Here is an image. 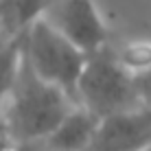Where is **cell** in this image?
<instances>
[{
	"label": "cell",
	"mask_w": 151,
	"mask_h": 151,
	"mask_svg": "<svg viewBox=\"0 0 151 151\" xmlns=\"http://www.w3.org/2000/svg\"><path fill=\"white\" fill-rule=\"evenodd\" d=\"M151 145V107L136 105L99 121L88 151H142Z\"/></svg>",
	"instance_id": "cell-5"
},
{
	"label": "cell",
	"mask_w": 151,
	"mask_h": 151,
	"mask_svg": "<svg viewBox=\"0 0 151 151\" xmlns=\"http://www.w3.org/2000/svg\"><path fill=\"white\" fill-rule=\"evenodd\" d=\"M22 50L42 79L50 81L77 103V83L88 57L86 50L55 29L44 15L35 18L22 31Z\"/></svg>",
	"instance_id": "cell-2"
},
{
	"label": "cell",
	"mask_w": 151,
	"mask_h": 151,
	"mask_svg": "<svg viewBox=\"0 0 151 151\" xmlns=\"http://www.w3.org/2000/svg\"><path fill=\"white\" fill-rule=\"evenodd\" d=\"M42 15L86 53L107 44V27L94 0H48Z\"/></svg>",
	"instance_id": "cell-4"
},
{
	"label": "cell",
	"mask_w": 151,
	"mask_h": 151,
	"mask_svg": "<svg viewBox=\"0 0 151 151\" xmlns=\"http://www.w3.org/2000/svg\"><path fill=\"white\" fill-rule=\"evenodd\" d=\"M99 121L101 118L94 112L75 103L61 123L42 140V147L46 151H88Z\"/></svg>",
	"instance_id": "cell-6"
},
{
	"label": "cell",
	"mask_w": 151,
	"mask_h": 151,
	"mask_svg": "<svg viewBox=\"0 0 151 151\" xmlns=\"http://www.w3.org/2000/svg\"><path fill=\"white\" fill-rule=\"evenodd\" d=\"M116 53L129 70L145 68V66L151 64V42H134V44L123 46Z\"/></svg>",
	"instance_id": "cell-9"
},
{
	"label": "cell",
	"mask_w": 151,
	"mask_h": 151,
	"mask_svg": "<svg viewBox=\"0 0 151 151\" xmlns=\"http://www.w3.org/2000/svg\"><path fill=\"white\" fill-rule=\"evenodd\" d=\"M20 55H22V31L13 33L4 44H0V116L18 72Z\"/></svg>",
	"instance_id": "cell-7"
},
{
	"label": "cell",
	"mask_w": 151,
	"mask_h": 151,
	"mask_svg": "<svg viewBox=\"0 0 151 151\" xmlns=\"http://www.w3.org/2000/svg\"><path fill=\"white\" fill-rule=\"evenodd\" d=\"M77 103L99 118L140 105L132 70L107 44L88 53L77 83Z\"/></svg>",
	"instance_id": "cell-3"
},
{
	"label": "cell",
	"mask_w": 151,
	"mask_h": 151,
	"mask_svg": "<svg viewBox=\"0 0 151 151\" xmlns=\"http://www.w3.org/2000/svg\"><path fill=\"white\" fill-rule=\"evenodd\" d=\"M11 149H13V138L9 136L4 125L0 123V151H11Z\"/></svg>",
	"instance_id": "cell-11"
},
{
	"label": "cell",
	"mask_w": 151,
	"mask_h": 151,
	"mask_svg": "<svg viewBox=\"0 0 151 151\" xmlns=\"http://www.w3.org/2000/svg\"><path fill=\"white\" fill-rule=\"evenodd\" d=\"M48 0H7V31L20 33L40 18Z\"/></svg>",
	"instance_id": "cell-8"
},
{
	"label": "cell",
	"mask_w": 151,
	"mask_h": 151,
	"mask_svg": "<svg viewBox=\"0 0 151 151\" xmlns=\"http://www.w3.org/2000/svg\"><path fill=\"white\" fill-rule=\"evenodd\" d=\"M142 151H149V147H147V149H142Z\"/></svg>",
	"instance_id": "cell-14"
},
{
	"label": "cell",
	"mask_w": 151,
	"mask_h": 151,
	"mask_svg": "<svg viewBox=\"0 0 151 151\" xmlns=\"http://www.w3.org/2000/svg\"><path fill=\"white\" fill-rule=\"evenodd\" d=\"M7 29V0H0V31Z\"/></svg>",
	"instance_id": "cell-13"
},
{
	"label": "cell",
	"mask_w": 151,
	"mask_h": 151,
	"mask_svg": "<svg viewBox=\"0 0 151 151\" xmlns=\"http://www.w3.org/2000/svg\"><path fill=\"white\" fill-rule=\"evenodd\" d=\"M75 101L57 86L31 68L27 55H20L18 72L2 107L0 123L13 142H42L61 123Z\"/></svg>",
	"instance_id": "cell-1"
},
{
	"label": "cell",
	"mask_w": 151,
	"mask_h": 151,
	"mask_svg": "<svg viewBox=\"0 0 151 151\" xmlns=\"http://www.w3.org/2000/svg\"><path fill=\"white\" fill-rule=\"evenodd\" d=\"M11 151H46L42 147V142H13V149Z\"/></svg>",
	"instance_id": "cell-12"
},
{
	"label": "cell",
	"mask_w": 151,
	"mask_h": 151,
	"mask_svg": "<svg viewBox=\"0 0 151 151\" xmlns=\"http://www.w3.org/2000/svg\"><path fill=\"white\" fill-rule=\"evenodd\" d=\"M132 75H134V88H136V96L140 105L151 107V64L145 68L132 70Z\"/></svg>",
	"instance_id": "cell-10"
}]
</instances>
